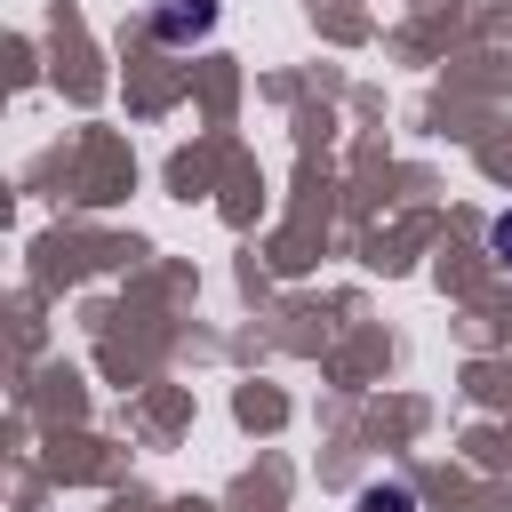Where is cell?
Here are the masks:
<instances>
[{
  "label": "cell",
  "mask_w": 512,
  "mask_h": 512,
  "mask_svg": "<svg viewBox=\"0 0 512 512\" xmlns=\"http://www.w3.org/2000/svg\"><path fill=\"white\" fill-rule=\"evenodd\" d=\"M208 16H216L208 0H176V8L160 16V32H168V40H184V32H208Z\"/></svg>",
  "instance_id": "obj_1"
}]
</instances>
